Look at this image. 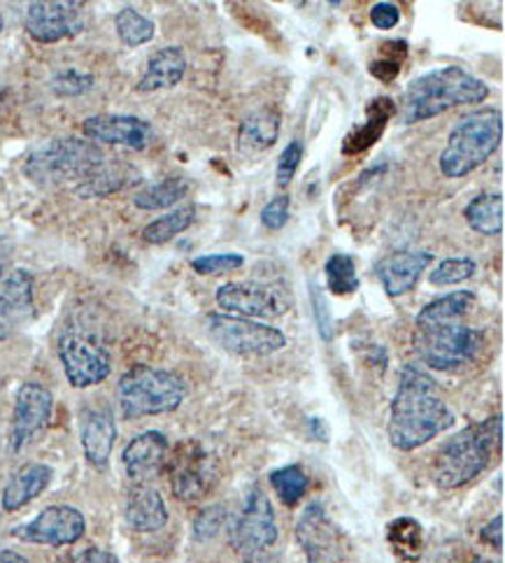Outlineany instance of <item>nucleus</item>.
Returning a JSON list of instances; mask_svg holds the SVG:
<instances>
[{
  "mask_svg": "<svg viewBox=\"0 0 505 563\" xmlns=\"http://www.w3.org/2000/svg\"><path fill=\"white\" fill-rule=\"evenodd\" d=\"M454 424L457 417L442 400L436 379L415 364L403 368L389 415L392 445L413 452Z\"/></svg>",
  "mask_w": 505,
  "mask_h": 563,
  "instance_id": "1",
  "label": "nucleus"
},
{
  "mask_svg": "<svg viewBox=\"0 0 505 563\" xmlns=\"http://www.w3.org/2000/svg\"><path fill=\"white\" fill-rule=\"evenodd\" d=\"M490 96V87L459 66H448L421 75L408 85L400 100L403 124L427 122L442 112L482 103Z\"/></svg>",
  "mask_w": 505,
  "mask_h": 563,
  "instance_id": "2",
  "label": "nucleus"
},
{
  "mask_svg": "<svg viewBox=\"0 0 505 563\" xmlns=\"http://www.w3.org/2000/svg\"><path fill=\"white\" fill-rule=\"evenodd\" d=\"M503 440V417L494 415L452 435L433 459V482L440 489H459L487 471Z\"/></svg>",
  "mask_w": 505,
  "mask_h": 563,
  "instance_id": "3",
  "label": "nucleus"
},
{
  "mask_svg": "<svg viewBox=\"0 0 505 563\" xmlns=\"http://www.w3.org/2000/svg\"><path fill=\"white\" fill-rule=\"evenodd\" d=\"M106 164V154L87 137H58L29 154L26 175L40 187H83Z\"/></svg>",
  "mask_w": 505,
  "mask_h": 563,
  "instance_id": "4",
  "label": "nucleus"
},
{
  "mask_svg": "<svg viewBox=\"0 0 505 563\" xmlns=\"http://www.w3.org/2000/svg\"><path fill=\"white\" fill-rule=\"evenodd\" d=\"M503 140V114L484 108L466 114L454 126L448 145L440 154V173L450 179H461L477 170L494 156Z\"/></svg>",
  "mask_w": 505,
  "mask_h": 563,
  "instance_id": "5",
  "label": "nucleus"
},
{
  "mask_svg": "<svg viewBox=\"0 0 505 563\" xmlns=\"http://www.w3.org/2000/svg\"><path fill=\"white\" fill-rule=\"evenodd\" d=\"M187 398V385L179 375L150 366H135L117 385L119 410L127 419L175 412Z\"/></svg>",
  "mask_w": 505,
  "mask_h": 563,
  "instance_id": "6",
  "label": "nucleus"
},
{
  "mask_svg": "<svg viewBox=\"0 0 505 563\" xmlns=\"http://www.w3.org/2000/svg\"><path fill=\"white\" fill-rule=\"evenodd\" d=\"M482 333L463 319H424L415 324V350L431 371H457L475 358Z\"/></svg>",
  "mask_w": 505,
  "mask_h": 563,
  "instance_id": "7",
  "label": "nucleus"
},
{
  "mask_svg": "<svg viewBox=\"0 0 505 563\" xmlns=\"http://www.w3.org/2000/svg\"><path fill=\"white\" fill-rule=\"evenodd\" d=\"M208 333L221 350L235 356H271L287 347V335L279 329L233 314H210Z\"/></svg>",
  "mask_w": 505,
  "mask_h": 563,
  "instance_id": "8",
  "label": "nucleus"
},
{
  "mask_svg": "<svg viewBox=\"0 0 505 563\" xmlns=\"http://www.w3.org/2000/svg\"><path fill=\"white\" fill-rule=\"evenodd\" d=\"M296 540L308 563H354L352 542L321 503H310L296 525Z\"/></svg>",
  "mask_w": 505,
  "mask_h": 563,
  "instance_id": "9",
  "label": "nucleus"
},
{
  "mask_svg": "<svg viewBox=\"0 0 505 563\" xmlns=\"http://www.w3.org/2000/svg\"><path fill=\"white\" fill-rule=\"evenodd\" d=\"M58 358L75 389H89L112 373L110 352L87 331L68 329L58 338Z\"/></svg>",
  "mask_w": 505,
  "mask_h": 563,
  "instance_id": "10",
  "label": "nucleus"
},
{
  "mask_svg": "<svg viewBox=\"0 0 505 563\" xmlns=\"http://www.w3.org/2000/svg\"><path fill=\"white\" fill-rule=\"evenodd\" d=\"M217 306L242 319H275L292 308V294L273 282H231L217 289Z\"/></svg>",
  "mask_w": 505,
  "mask_h": 563,
  "instance_id": "11",
  "label": "nucleus"
},
{
  "mask_svg": "<svg viewBox=\"0 0 505 563\" xmlns=\"http://www.w3.org/2000/svg\"><path fill=\"white\" fill-rule=\"evenodd\" d=\"M231 542L248 561L266 554L277 542V521L268 496L254 487L231 529Z\"/></svg>",
  "mask_w": 505,
  "mask_h": 563,
  "instance_id": "12",
  "label": "nucleus"
},
{
  "mask_svg": "<svg viewBox=\"0 0 505 563\" xmlns=\"http://www.w3.org/2000/svg\"><path fill=\"white\" fill-rule=\"evenodd\" d=\"M87 531V519L77 508L70 506H50L35 519L22 527H14L12 536L31 545H52L64 548L73 545Z\"/></svg>",
  "mask_w": 505,
  "mask_h": 563,
  "instance_id": "13",
  "label": "nucleus"
},
{
  "mask_svg": "<svg viewBox=\"0 0 505 563\" xmlns=\"http://www.w3.org/2000/svg\"><path fill=\"white\" fill-rule=\"evenodd\" d=\"M54 398L52 391L37 382H26L22 385L14 400L12 427H10V450L14 454L29 448L31 442L45 431L52 419Z\"/></svg>",
  "mask_w": 505,
  "mask_h": 563,
  "instance_id": "14",
  "label": "nucleus"
},
{
  "mask_svg": "<svg viewBox=\"0 0 505 563\" xmlns=\"http://www.w3.org/2000/svg\"><path fill=\"white\" fill-rule=\"evenodd\" d=\"M212 479H215L212 456L206 450H200L196 442H185V445H179V452H175L173 464H171L173 494L185 503H196L210 492Z\"/></svg>",
  "mask_w": 505,
  "mask_h": 563,
  "instance_id": "15",
  "label": "nucleus"
},
{
  "mask_svg": "<svg viewBox=\"0 0 505 563\" xmlns=\"http://www.w3.org/2000/svg\"><path fill=\"white\" fill-rule=\"evenodd\" d=\"M85 3H31L26 10V31L35 43L54 45L75 37L85 29Z\"/></svg>",
  "mask_w": 505,
  "mask_h": 563,
  "instance_id": "16",
  "label": "nucleus"
},
{
  "mask_svg": "<svg viewBox=\"0 0 505 563\" xmlns=\"http://www.w3.org/2000/svg\"><path fill=\"white\" fill-rule=\"evenodd\" d=\"M83 133L91 143L121 145L138 152L152 140V126L133 114H94L83 124Z\"/></svg>",
  "mask_w": 505,
  "mask_h": 563,
  "instance_id": "17",
  "label": "nucleus"
},
{
  "mask_svg": "<svg viewBox=\"0 0 505 563\" xmlns=\"http://www.w3.org/2000/svg\"><path fill=\"white\" fill-rule=\"evenodd\" d=\"M35 317L33 303V277L31 273L17 268L0 287V343L24 329Z\"/></svg>",
  "mask_w": 505,
  "mask_h": 563,
  "instance_id": "18",
  "label": "nucleus"
},
{
  "mask_svg": "<svg viewBox=\"0 0 505 563\" xmlns=\"http://www.w3.org/2000/svg\"><path fill=\"white\" fill-rule=\"evenodd\" d=\"M168 454V438L161 431H145L129 442L124 454H121V461H124L127 475L138 485H145L147 479L158 475V471L166 466Z\"/></svg>",
  "mask_w": 505,
  "mask_h": 563,
  "instance_id": "19",
  "label": "nucleus"
},
{
  "mask_svg": "<svg viewBox=\"0 0 505 563\" xmlns=\"http://www.w3.org/2000/svg\"><path fill=\"white\" fill-rule=\"evenodd\" d=\"M433 256L429 252H419V250H398L385 256L377 264V277L385 287L387 296L398 298L410 294L417 282L421 279L424 271L431 264Z\"/></svg>",
  "mask_w": 505,
  "mask_h": 563,
  "instance_id": "20",
  "label": "nucleus"
},
{
  "mask_svg": "<svg viewBox=\"0 0 505 563\" xmlns=\"http://www.w3.org/2000/svg\"><path fill=\"white\" fill-rule=\"evenodd\" d=\"M79 440L94 468H108L117 442V424L108 410H87L79 424Z\"/></svg>",
  "mask_w": 505,
  "mask_h": 563,
  "instance_id": "21",
  "label": "nucleus"
},
{
  "mask_svg": "<svg viewBox=\"0 0 505 563\" xmlns=\"http://www.w3.org/2000/svg\"><path fill=\"white\" fill-rule=\"evenodd\" d=\"M396 112H398V106L387 96L371 100L369 108H366V122L354 126L348 133V137L342 140V154L356 156L361 152L371 150L380 140V135L385 133L389 119L396 117Z\"/></svg>",
  "mask_w": 505,
  "mask_h": 563,
  "instance_id": "22",
  "label": "nucleus"
},
{
  "mask_svg": "<svg viewBox=\"0 0 505 563\" xmlns=\"http://www.w3.org/2000/svg\"><path fill=\"white\" fill-rule=\"evenodd\" d=\"M127 521L138 533H154L168 525V508L158 489L138 485L127 500Z\"/></svg>",
  "mask_w": 505,
  "mask_h": 563,
  "instance_id": "23",
  "label": "nucleus"
},
{
  "mask_svg": "<svg viewBox=\"0 0 505 563\" xmlns=\"http://www.w3.org/2000/svg\"><path fill=\"white\" fill-rule=\"evenodd\" d=\"M187 73V56L179 47H164L150 56L147 70L140 77L138 91L152 93L177 87Z\"/></svg>",
  "mask_w": 505,
  "mask_h": 563,
  "instance_id": "24",
  "label": "nucleus"
},
{
  "mask_svg": "<svg viewBox=\"0 0 505 563\" xmlns=\"http://www.w3.org/2000/svg\"><path fill=\"white\" fill-rule=\"evenodd\" d=\"M52 468L45 464H26L19 468L3 489V496H0V503H3V510L17 512L24 506H29L31 500H35L40 494H43L50 482H52Z\"/></svg>",
  "mask_w": 505,
  "mask_h": 563,
  "instance_id": "25",
  "label": "nucleus"
},
{
  "mask_svg": "<svg viewBox=\"0 0 505 563\" xmlns=\"http://www.w3.org/2000/svg\"><path fill=\"white\" fill-rule=\"evenodd\" d=\"M279 137V114L273 108H261L245 117L238 131V152L242 156H259L268 152Z\"/></svg>",
  "mask_w": 505,
  "mask_h": 563,
  "instance_id": "26",
  "label": "nucleus"
},
{
  "mask_svg": "<svg viewBox=\"0 0 505 563\" xmlns=\"http://www.w3.org/2000/svg\"><path fill=\"white\" fill-rule=\"evenodd\" d=\"M503 194L498 191H482L480 196H475L466 212L469 227L482 235H501L503 233Z\"/></svg>",
  "mask_w": 505,
  "mask_h": 563,
  "instance_id": "27",
  "label": "nucleus"
},
{
  "mask_svg": "<svg viewBox=\"0 0 505 563\" xmlns=\"http://www.w3.org/2000/svg\"><path fill=\"white\" fill-rule=\"evenodd\" d=\"M187 194H189V183L185 177H168L143 191H138L133 196V206L140 210H166L177 206Z\"/></svg>",
  "mask_w": 505,
  "mask_h": 563,
  "instance_id": "28",
  "label": "nucleus"
},
{
  "mask_svg": "<svg viewBox=\"0 0 505 563\" xmlns=\"http://www.w3.org/2000/svg\"><path fill=\"white\" fill-rule=\"evenodd\" d=\"M196 219V208L194 206H182L164 217L154 219L152 224L145 227L143 231V240L150 245H166L171 243L173 238H177L179 233H185Z\"/></svg>",
  "mask_w": 505,
  "mask_h": 563,
  "instance_id": "29",
  "label": "nucleus"
},
{
  "mask_svg": "<svg viewBox=\"0 0 505 563\" xmlns=\"http://www.w3.org/2000/svg\"><path fill=\"white\" fill-rule=\"evenodd\" d=\"M271 479V487L273 492L277 494V498L285 503L287 508H294L298 506V503L303 500V496L308 494V475L306 471H303L300 466H285V468H277L268 475Z\"/></svg>",
  "mask_w": 505,
  "mask_h": 563,
  "instance_id": "30",
  "label": "nucleus"
},
{
  "mask_svg": "<svg viewBox=\"0 0 505 563\" xmlns=\"http://www.w3.org/2000/svg\"><path fill=\"white\" fill-rule=\"evenodd\" d=\"M387 540L392 550L396 552V556L406 559V561H415L421 554V527L419 521L410 519V517H400L394 519L389 529H387Z\"/></svg>",
  "mask_w": 505,
  "mask_h": 563,
  "instance_id": "31",
  "label": "nucleus"
},
{
  "mask_svg": "<svg viewBox=\"0 0 505 563\" xmlns=\"http://www.w3.org/2000/svg\"><path fill=\"white\" fill-rule=\"evenodd\" d=\"M114 26H117V35L121 43H124L127 47H140L150 43V40L154 37L156 29H154V22L152 19H147L145 14H140L138 10L133 8H124L117 19H114Z\"/></svg>",
  "mask_w": 505,
  "mask_h": 563,
  "instance_id": "32",
  "label": "nucleus"
},
{
  "mask_svg": "<svg viewBox=\"0 0 505 563\" xmlns=\"http://www.w3.org/2000/svg\"><path fill=\"white\" fill-rule=\"evenodd\" d=\"M475 308V294L473 291H452L448 296H440L424 306L417 317L427 319H466L469 312Z\"/></svg>",
  "mask_w": 505,
  "mask_h": 563,
  "instance_id": "33",
  "label": "nucleus"
},
{
  "mask_svg": "<svg viewBox=\"0 0 505 563\" xmlns=\"http://www.w3.org/2000/svg\"><path fill=\"white\" fill-rule=\"evenodd\" d=\"M325 275H327L329 291L336 296H350L359 289V275H356L354 258L348 254H333L327 261Z\"/></svg>",
  "mask_w": 505,
  "mask_h": 563,
  "instance_id": "34",
  "label": "nucleus"
},
{
  "mask_svg": "<svg viewBox=\"0 0 505 563\" xmlns=\"http://www.w3.org/2000/svg\"><path fill=\"white\" fill-rule=\"evenodd\" d=\"M406 56H408L406 40H385L380 47V56L371 64L373 77H377L380 82H394L403 68V62H406Z\"/></svg>",
  "mask_w": 505,
  "mask_h": 563,
  "instance_id": "35",
  "label": "nucleus"
},
{
  "mask_svg": "<svg viewBox=\"0 0 505 563\" xmlns=\"http://www.w3.org/2000/svg\"><path fill=\"white\" fill-rule=\"evenodd\" d=\"M477 264L473 258L459 256V258H446L431 271L429 282L433 287H450V285H459V282H466L475 275Z\"/></svg>",
  "mask_w": 505,
  "mask_h": 563,
  "instance_id": "36",
  "label": "nucleus"
},
{
  "mask_svg": "<svg viewBox=\"0 0 505 563\" xmlns=\"http://www.w3.org/2000/svg\"><path fill=\"white\" fill-rule=\"evenodd\" d=\"M242 266H245V256L242 254H208L191 261V268L198 275H224Z\"/></svg>",
  "mask_w": 505,
  "mask_h": 563,
  "instance_id": "37",
  "label": "nucleus"
},
{
  "mask_svg": "<svg viewBox=\"0 0 505 563\" xmlns=\"http://www.w3.org/2000/svg\"><path fill=\"white\" fill-rule=\"evenodd\" d=\"M94 87V77L89 73H79V70H66L58 73L52 79V91L61 98H75L83 96Z\"/></svg>",
  "mask_w": 505,
  "mask_h": 563,
  "instance_id": "38",
  "label": "nucleus"
},
{
  "mask_svg": "<svg viewBox=\"0 0 505 563\" xmlns=\"http://www.w3.org/2000/svg\"><path fill=\"white\" fill-rule=\"evenodd\" d=\"M224 519H227V510L224 506H210V508H204L198 512V517L194 519V538L198 542H208L212 540L219 529L224 527Z\"/></svg>",
  "mask_w": 505,
  "mask_h": 563,
  "instance_id": "39",
  "label": "nucleus"
},
{
  "mask_svg": "<svg viewBox=\"0 0 505 563\" xmlns=\"http://www.w3.org/2000/svg\"><path fill=\"white\" fill-rule=\"evenodd\" d=\"M303 161V143L300 140H292V143L285 147V152L279 154L277 158V175H275V183L279 189H285L292 185V179L300 166Z\"/></svg>",
  "mask_w": 505,
  "mask_h": 563,
  "instance_id": "40",
  "label": "nucleus"
},
{
  "mask_svg": "<svg viewBox=\"0 0 505 563\" xmlns=\"http://www.w3.org/2000/svg\"><path fill=\"white\" fill-rule=\"evenodd\" d=\"M289 208H292L289 196H285V194L275 196L271 203H266L264 210H261V224H264L271 231L285 229L287 221H289Z\"/></svg>",
  "mask_w": 505,
  "mask_h": 563,
  "instance_id": "41",
  "label": "nucleus"
},
{
  "mask_svg": "<svg viewBox=\"0 0 505 563\" xmlns=\"http://www.w3.org/2000/svg\"><path fill=\"white\" fill-rule=\"evenodd\" d=\"M310 296H312V310H315V321H317L319 335L325 338V340H333V321H331V312L327 308L325 291H321L315 285V282L310 285Z\"/></svg>",
  "mask_w": 505,
  "mask_h": 563,
  "instance_id": "42",
  "label": "nucleus"
},
{
  "mask_svg": "<svg viewBox=\"0 0 505 563\" xmlns=\"http://www.w3.org/2000/svg\"><path fill=\"white\" fill-rule=\"evenodd\" d=\"M371 22L375 29L389 31L400 22V10L396 3H375L371 8Z\"/></svg>",
  "mask_w": 505,
  "mask_h": 563,
  "instance_id": "43",
  "label": "nucleus"
},
{
  "mask_svg": "<svg viewBox=\"0 0 505 563\" xmlns=\"http://www.w3.org/2000/svg\"><path fill=\"white\" fill-rule=\"evenodd\" d=\"M56 563H119V559L108 550L89 548V550H83L77 554H68L64 559H58Z\"/></svg>",
  "mask_w": 505,
  "mask_h": 563,
  "instance_id": "44",
  "label": "nucleus"
},
{
  "mask_svg": "<svg viewBox=\"0 0 505 563\" xmlns=\"http://www.w3.org/2000/svg\"><path fill=\"white\" fill-rule=\"evenodd\" d=\"M480 538H482L484 542H490L492 548L503 550V515H496V517L490 521V525L482 529Z\"/></svg>",
  "mask_w": 505,
  "mask_h": 563,
  "instance_id": "45",
  "label": "nucleus"
},
{
  "mask_svg": "<svg viewBox=\"0 0 505 563\" xmlns=\"http://www.w3.org/2000/svg\"><path fill=\"white\" fill-rule=\"evenodd\" d=\"M308 427H310V431H312V435H315L317 440H321V442L329 440V427L325 424V419L310 417V419H308Z\"/></svg>",
  "mask_w": 505,
  "mask_h": 563,
  "instance_id": "46",
  "label": "nucleus"
},
{
  "mask_svg": "<svg viewBox=\"0 0 505 563\" xmlns=\"http://www.w3.org/2000/svg\"><path fill=\"white\" fill-rule=\"evenodd\" d=\"M10 261H12V247L6 243V240H0V279H6Z\"/></svg>",
  "mask_w": 505,
  "mask_h": 563,
  "instance_id": "47",
  "label": "nucleus"
},
{
  "mask_svg": "<svg viewBox=\"0 0 505 563\" xmlns=\"http://www.w3.org/2000/svg\"><path fill=\"white\" fill-rule=\"evenodd\" d=\"M0 563H29V559L14 550H3L0 552Z\"/></svg>",
  "mask_w": 505,
  "mask_h": 563,
  "instance_id": "48",
  "label": "nucleus"
},
{
  "mask_svg": "<svg viewBox=\"0 0 505 563\" xmlns=\"http://www.w3.org/2000/svg\"><path fill=\"white\" fill-rule=\"evenodd\" d=\"M473 563H496V561H490V559H477V561H473Z\"/></svg>",
  "mask_w": 505,
  "mask_h": 563,
  "instance_id": "49",
  "label": "nucleus"
},
{
  "mask_svg": "<svg viewBox=\"0 0 505 563\" xmlns=\"http://www.w3.org/2000/svg\"><path fill=\"white\" fill-rule=\"evenodd\" d=\"M0 35H3V16H0Z\"/></svg>",
  "mask_w": 505,
  "mask_h": 563,
  "instance_id": "50",
  "label": "nucleus"
}]
</instances>
